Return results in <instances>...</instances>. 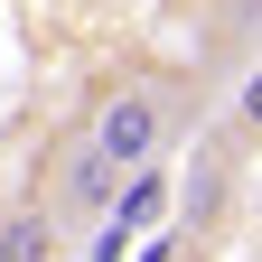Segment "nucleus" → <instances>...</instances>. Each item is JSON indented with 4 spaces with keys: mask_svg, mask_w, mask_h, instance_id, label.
Returning a JSON list of instances; mask_svg holds the SVG:
<instances>
[{
    "mask_svg": "<svg viewBox=\"0 0 262 262\" xmlns=\"http://www.w3.org/2000/svg\"><path fill=\"white\" fill-rule=\"evenodd\" d=\"M244 150H253V141H234V131H225V141L196 159V178H187V206H178V225H187L196 244H206L215 225H225V206H234V159H244Z\"/></svg>",
    "mask_w": 262,
    "mask_h": 262,
    "instance_id": "nucleus-3",
    "label": "nucleus"
},
{
    "mask_svg": "<svg viewBox=\"0 0 262 262\" xmlns=\"http://www.w3.org/2000/svg\"><path fill=\"white\" fill-rule=\"evenodd\" d=\"M225 122H234V141H262V56L244 66V84H234V113H225Z\"/></svg>",
    "mask_w": 262,
    "mask_h": 262,
    "instance_id": "nucleus-5",
    "label": "nucleus"
},
{
    "mask_svg": "<svg viewBox=\"0 0 262 262\" xmlns=\"http://www.w3.org/2000/svg\"><path fill=\"white\" fill-rule=\"evenodd\" d=\"M84 122H94V141H103L122 169H159L169 141L196 122V84H187V75H122V84L94 94Z\"/></svg>",
    "mask_w": 262,
    "mask_h": 262,
    "instance_id": "nucleus-1",
    "label": "nucleus"
},
{
    "mask_svg": "<svg viewBox=\"0 0 262 262\" xmlns=\"http://www.w3.org/2000/svg\"><path fill=\"white\" fill-rule=\"evenodd\" d=\"M122 187H131V169L94 141V122H75V131H56L47 141V159H38V178H28V196L66 225V234H94V225H113V206H122Z\"/></svg>",
    "mask_w": 262,
    "mask_h": 262,
    "instance_id": "nucleus-2",
    "label": "nucleus"
},
{
    "mask_svg": "<svg viewBox=\"0 0 262 262\" xmlns=\"http://www.w3.org/2000/svg\"><path fill=\"white\" fill-rule=\"evenodd\" d=\"M66 244H75V234H66L38 196H19V206L0 215V262H66Z\"/></svg>",
    "mask_w": 262,
    "mask_h": 262,
    "instance_id": "nucleus-4",
    "label": "nucleus"
}]
</instances>
